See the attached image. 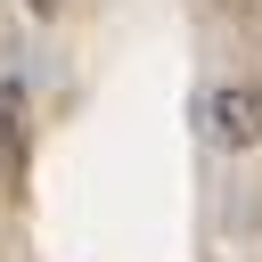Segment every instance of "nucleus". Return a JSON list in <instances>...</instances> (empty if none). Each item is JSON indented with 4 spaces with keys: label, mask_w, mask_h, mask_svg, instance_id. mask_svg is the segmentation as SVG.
<instances>
[{
    "label": "nucleus",
    "mask_w": 262,
    "mask_h": 262,
    "mask_svg": "<svg viewBox=\"0 0 262 262\" xmlns=\"http://www.w3.org/2000/svg\"><path fill=\"white\" fill-rule=\"evenodd\" d=\"M25 8H33V16H57V8H66V0H25Z\"/></svg>",
    "instance_id": "nucleus-3"
},
{
    "label": "nucleus",
    "mask_w": 262,
    "mask_h": 262,
    "mask_svg": "<svg viewBox=\"0 0 262 262\" xmlns=\"http://www.w3.org/2000/svg\"><path fill=\"white\" fill-rule=\"evenodd\" d=\"M0 164H8V180L25 172V90L16 82L0 90Z\"/></svg>",
    "instance_id": "nucleus-2"
},
{
    "label": "nucleus",
    "mask_w": 262,
    "mask_h": 262,
    "mask_svg": "<svg viewBox=\"0 0 262 262\" xmlns=\"http://www.w3.org/2000/svg\"><path fill=\"white\" fill-rule=\"evenodd\" d=\"M196 139L221 147V156H246L262 147V82H221L196 98Z\"/></svg>",
    "instance_id": "nucleus-1"
}]
</instances>
